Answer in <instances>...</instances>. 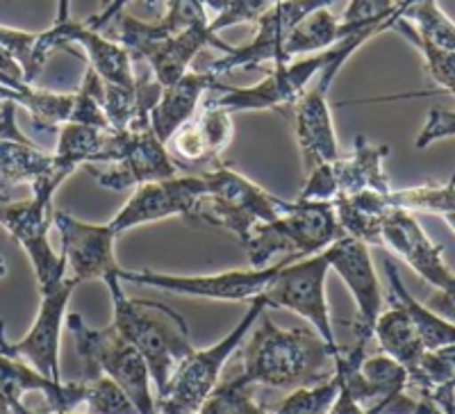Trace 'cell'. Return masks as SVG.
<instances>
[{"label":"cell","mask_w":455,"mask_h":414,"mask_svg":"<svg viewBox=\"0 0 455 414\" xmlns=\"http://www.w3.org/2000/svg\"><path fill=\"white\" fill-rule=\"evenodd\" d=\"M392 28L401 32L408 42H412L414 48L424 55L426 67H428V73L433 76L435 83L442 84L446 93H453L455 92V52H444L440 51V48H435L430 46V44L421 42L419 36L414 35L412 26L405 21L403 16H398L396 21L392 23Z\"/></svg>","instance_id":"8d00e7d4"},{"label":"cell","mask_w":455,"mask_h":414,"mask_svg":"<svg viewBox=\"0 0 455 414\" xmlns=\"http://www.w3.org/2000/svg\"><path fill=\"white\" fill-rule=\"evenodd\" d=\"M52 226H57L62 237V255L67 259V271L78 283L83 280H105L119 274V262L114 258L116 235L103 226L78 221L67 212H55Z\"/></svg>","instance_id":"ffe728a7"},{"label":"cell","mask_w":455,"mask_h":414,"mask_svg":"<svg viewBox=\"0 0 455 414\" xmlns=\"http://www.w3.org/2000/svg\"><path fill=\"white\" fill-rule=\"evenodd\" d=\"M344 237L337 223L332 203L294 201V212L274 223L255 226L249 242L243 243L249 265L267 269L271 258L284 253L287 258H310L326 251L331 243Z\"/></svg>","instance_id":"8992f818"},{"label":"cell","mask_w":455,"mask_h":414,"mask_svg":"<svg viewBox=\"0 0 455 414\" xmlns=\"http://www.w3.org/2000/svg\"><path fill=\"white\" fill-rule=\"evenodd\" d=\"M392 210H403V212H430L440 214L449 228L453 230V180L446 185H424L412 187V189H401V192H389L385 196Z\"/></svg>","instance_id":"1f68e13d"},{"label":"cell","mask_w":455,"mask_h":414,"mask_svg":"<svg viewBox=\"0 0 455 414\" xmlns=\"http://www.w3.org/2000/svg\"><path fill=\"white\" fill-rule=\"evenodd\" d=\"M335 373V357L319 332L307 326L280 330L269 316H262L243 351L242 376L251 385L296 392L328 383Z\"/></svg>","instance_id":"7a4b0ae2"},{"label":"cell","mask_w":455,"mask_h":414,"mask_svg":"<svg viewBox=\"0 0 455 414\" xmlns=\"http://www.w3.org/2000/svg\"><path fill=\"white\" fill-rule=\"evenodd\" d=\"M278 262L267 269H251V271H226L217 275H166L156 274V271H128L119 269L121 283H135V285L157 287V290L171 291V294L182 296H196V299H212V300H249L253 303L255 299L264 296L274 275L278 274Z\"/></svg>","instance_id":"5bb4252c"},{"label":"cell","mask_w":455,"mask_h":414,"mask_svg":"<svg viewBox=\"0 0 455 414\" xmlns=\"http://www.w3.org/2000/svg\"><path fill=\"white\" fill-rule=\"evenodd\" d=\"M201 176L207 185V194L198 203L194 217L217 228L230 230L242 246L249 242L255 226L274 223L294 212V201L287 203L264 192L262 187L223 164Z\"/></svg>","instance_id":"277c9868"},{"label":"cell","mask_w":455,"mask_h":414,"mask_svg":"<svg viewBox=\"0 0 455 414\" xmlns=\"http://www.w3.org/2000/svg\"><path fill=\"white\" fill-rule=\"evenodd\" d=\"M264 310H267V300L264 296H259L251 303L242 323L226 339L214 344L212 348L194 351L192 355H187L178 364L176 371L171 373L166 387L157 394L156 414H196L201 405L210 399V394L217 389L219 373H221L226 360L237 351L243 337L249 335L251 328L258 323Z\"/></svg>","instance_id":"ba28073f"},{"label":"cell","mask_w":455,"mask_h":414,"mask_svg":"<svg viewBox=\"0 0 455 414\" xmlns=\"http://www.w3.org/2000/svg\"><path fill=\"white\" fill-rule=\"evenodd\" d=\"M373 335H376L385 355L401 364L405 373H412L426 353L419 332L410 322L408 312L394 300H389V310L380 312V316H378Z\"/></svg>","instance_id":"4316f807"},{"label":"cell","mask_w":455,"mask_h":414,"mask_svg":"<svg viewBox=\"0 0 455 414\" xmlns=\"http://www.w3.org/2000/svg\"><path fill=\"white\" fill-rule=\"evenodd\" d=\"M78 166L55 153H44L30 139H0V198L10 203L16 185H36L52 173L71 176Z\"/></svg>","instance_id":"d4e9b609"},{"label":"cell","mask_w":455,"mask_h":414,"mask_svg":"<svg viewBox=\"0 0 455 414\" xmlns=\"http://www.w3.org/2000/svg\"><path fill=\"white\" fill-rule=\"evenodd\" d=\"M337 394H339V376L335 373V378H331L328 383L296 389L267 414H328Z\"/></svg>","instance_id":"d590c367"},{"label":"cell","mask_w":455,"mask_h":414,"mask_svg":"<svg viewBox=\"0 0 455 414\" xmlns=\"http://www.w3.org/2000/svg\"><path fill=\"white\" fill-rule=\"evenodd\" d=\"M380 246L405 259L426 283L440 290L444 299L453 296V271L444 262V246L433 243L414 217L403 210H389L380 226Z\"/></svg>","instance_id":"d6986e66"},{"label":"cell","mask_w":455,"mask_h":414,"mask_svg":"<svg viewBox=\"0 0 455 414\" xmlns=\"http://www.w3.org/2000/svg\"><path fill=\"white\" fill-rule=\"evenodd\" d=\"M401 16L412 26V32L419 36L421 42L444 52H455V26L435 3H430V0L405 3V10Z\"/></svg>","instance_id":"d6a6232c"},{"label":"cell","mask_w":455,"mask_h":414,"mask_svg":"<svg viewBox=\"0 0 455 414\" xmlns=\"http://www.w3.org/2000/svg\"><path fill=\"white\" fill-rule=\"evenodd\" d=\"M78 285V280L68 275L57 285L44 287L42 307H39V314L35 319V326L30 328V332L23 337L21 342H7L3 322H0V355L26 357L28 362H32L35 371L42 373L44 378L52 380V383H62V376H60V332H62L67 303Z\"/></svg>","instance_id":"7c38bea8"},{"label":"cell","mask_w":455,"mask_h":414,"mask_svg":"<svg viewBox=\"0 0 455 414\" xmlns=\"http://www.w3.org/2000/svg\"><path fill=\"white\" fill-rule=\"evenodd\" d=\"M403 7L405 5H401V10H398L389 21H385L383 26L369 28V30L357 32V35L348 36V39H344L341 44H337L335 55H332V60L328 62V67L319 73V80H316L315 87H312L310 92L303 93V99L294 105L296 141H299L300 155H303V166H306L307 173L315 171L316 166L332 164V162L339 157V146H337L335 125H332V115L331 107H328L326 93L328 89H331V84L335 83L341 64L347 62L353 52L363 46L364 42H369L371 36L389 30L398 16L403 14Z\"/></svg>","instance_id":"5b68a950"},{"label":"cell","mask_w":455,"mask_h":414,"mask_svg":"<svg viewBox=\"0 0 455 414\" xmlns=\"http://www.w3.org/2000/svg\"><path fill=\"white\" fill-rule=\"evenodd\" d=\"M166 14L160 21L144 23L135 16H119L116 44L130 55V60H144L153 71V80L162 89H169L187 73V67L205 46H214L228 52L233 46L214 35L207 14L205 3L194 0H178L166 3Z\"/></svg>","instance_id":"6da1fadb"},{"label":"cell","mask_w":455,"mask_h":414,"mask_svg":"<svg viewBox=\"0 0 455 414\" xmlns=\"http://www.w3.org/2000/svg\"><path fill=\"white\" fill-rule=\"evenodd\" d=\"M105 283L114 300V328L141 353L160 394L178 364L194 353L185 319L162 303L128 299L119 274L108 275Z\"/></svg>","instance_id":"3957f363"},{"label":"cell","mask_w":455,"mask_h":414,"mask_svg":"<svg viewBox=\"0 0 455 414\" xmlns=\"http://www.w3.org/2000/svg\"><path fill=\"white\" fill-rule=\"evenodd\" d=\"M385 269H387L389 278V300L398 303L408 312L410 322L414 323L417 332L421 337V344H424L426 351H440V348L453 346L455 344V328L453 322L449 319H442L435 312H430L428 307H424L414 296L408 294L405 285L401 283V275H398L396 267L389 258H385Z\"/></svg>","instance_id":"f1b7e54d"},{"label":"cell","mask_w":455,"mask_h":414,"mask_svg":"<svg viewBox=\"0 0 455 414\" xmlns=\"http://www.w3.org/2000/svg\"><path fill=\"white\" fill-rule=\"evenodd\" d=\"M12 414H36V412H30V410L23 408V403H21V405H16V408L12 410ZM64 414H71V412H64Z\"/></svg>","instance_id":"60d3db41"},{"label":"cell","mask_w":455,"mask_h":414,"mask_svg":"<svg viewBox=\"0 0 455 414\" xmlns=\"http://www.w3.org/2000/svg\"><path fill=\"white\" fill-rule=\"evenodd\" d=\"M331 3H271L269 10L264 12L258 19V35L251 44L239 48H230L223 58L214 60L207 64V73H212L214 78L223 73H233L237 68H253L264 62H274V67H280L284 62L283 48L291 28L300 23L312 12Z\"/></svg>","instance_id":"9a60e30c"},{"label":"cell","mask_w":455,"mask_h":414,"mask_svg":"<svg viewBox=\"0 0 455 414\" xmlns=\"http://www.w3.org/2000/svg\"><path fill=\"white\" fill-rule=\"evenodd\" d=\"M389 155L387 146H371L364 137H355L351 155L337 157L332 164L316 166L307 173L306 187L296 201L335 203L337 198L355 196L363 192L389 194V180L383 171V162Z\"/></svg>","instance_id":"8fae6325"},{"label":"cell","mask_w":455,"mask_h":414,"mask_svg":"<svg viewBox=\"0 0 455 414\" xmlns=\"http://www.w3.org/2000/svg\"><path fill=\"white\" fill-rule=\"evenodd\" d=\"M332 5L335 3L312 12L310 16H306L303 21L291 28L290 36H287V42H284L283 48L284 62L291 64V58L303 55V52H315L316 55V52L331 51L337 44L353 36L347 28L341 26L339 19L331 12Z\"/></svg>","instance_id":"f546056e"},{"label":"cell","mask_w":455,"mask_h":414,"mask_svg":"<svg viewBox=\"0 0 455 414\" xmlns=\"http://www.w3.org/2000/svg\"><path fill=\"white\" fill-rule=\"evenodd\" d=\"M328 267L337 271L344 285L351 291L357 306L355 314V346L367 348V342L373 337V326L378 316L383 312V291H380V280L373 269L369 246L351 237H341L331 243L326 251Z\"/></svg>","instance_id":"e0dca14e"},{"label":"cell","mask_w":455,"mask_h":414,"mask_svg":"<svg viewBox=\"0 0 455 414\" xmlns=\"http://www.w3.org/2000/svg\"><path fill=\"white\" fill-rule=\"evenodd\" d=\"M28 392L44 394L52 412L64 414L83 403L84 383H52L16 357L0 355V414H12Z\"/></svg>","instance_id":"603a6c76"},{"label":"cell","mask_w":455,"mask_h":414,"mask_svg":"<svg viewBox=\"0 0 455 414\" xmlns=\"http://www.w3.org/2000/svg\"><path fill=\"white\" fill-rule=\"evenodd\" d=\"M84 399L87 414H140L128 394L105 376L84 378Z\"/></svg>","instance_id":"e575fe53"},{"label":"cell","mask_w":455,"mask_h":414,"mask_svg":"<svg viewBox=\"0 0 455 414\" xmlns=\"http://www.w3.org/2000/svg\"><path fill=\"white\" fill-rule=\"evenodd\" d=\"M80 21H73L68 16V3H60V16H57L55 26H51L44 32H23L14 28L0 26V46L10 52L23 73V84L30 87L36 76L42 73L51 55L60 48H67L76 42V32H78Z\"/></svg>","instance_id":"7402d4cb"},{"label":"cell","mask_w":455,"mask_h":414,"mask_svg":"<svg viewBox=\"0 0 455 414\" xmlns=\"http://www.w3.org/2000/svg\"><path fill=\"white\" fill-rule=\"evenodd\" d=\"M124 7V3H114V5L105 7V12L92 16L89 21L80 23L78 32H76V42L73 44L83 48L87 67L103 80L105 87L132 89L137 83L135 76H132V64H130L132 60H130V55L119 44L109 42V39H105L99 32Z\"/></svg>","instance_id":"cb8c5ba5"},{"label":"cell","mask_w":455,"mask_h":414,"mask_svg":"<svg viewBox=\"0 0 455 414\" xmlns=\"http://www.w3.org/2000/svg\"><path fill=\"white\" fill-rule=\"evenodd\" d=\"M5 100L26 107L35 121V128L46 130V132H57L64 123L71 121L73 115V93H48L36 92L32 87L16 92V89L0 84V103H5Z\"/></svg>","instance_id":"4dcf8cb0"},{"label":"cell","mask_w":455,"mask_h":414,"mask_svg":"<svg viewBox=\"0 0 455 414\" xmlns=\"http://www.w3.org/2000/svg\"><path fill=\"white\" fill-rule=\"evenodd\" d=\"M57 132H60V141H57L55 155L73 162L76 166H87L92 162H99L105 137L109 135L103 130L76 123H64Z\"/></svg>","instance_id":"836d02e7"},{"label":"cell","mask_w":455,"mask_h":414,"mask_svg":"<svg viewBox=\"0 0 455 414\" xmlns=\"http://www.w3.org/2000/svg\"><path fill=\"white\" fill-rule=\"evenodd\" d=\"M3 203H5V201H3V198H0V205H3Z\"/></svg>","instance_id":"7bdbcfd3"},{"label":"cell","mask_w":455,"mask_h":414,"mask_svg":"<svg viewBox=\"0 0 455 414\" xmlns=\"http://www.w3.org/2000/svg\"><path fill=\"white\" fill-rule=\"evenodd\" d=\"M328 269L331 267H328L323 251L303 259L284 258V265L280 267L278 274L274 275V280L264 291V300H267V307L291 310L303 316L310 326H315V330L328 344L337 362L341 357V351L335 342V332H332L331 316H328Z\"/></svg>","instance_id":"9c48e42d"},{"label":"cell","mask_w":455,"mask_h":414,"mask_svg":"<svg viewBox=\"0 0 455 414\" xmlns=\"http://www.w3.org/2000/svg\"><path fill=\"white\" fill-rule=\"evenodd\" d=\"M332 55H335V48L316 52L307 60H300V62L280 64V67H274V71L255 87L230 89L219 84L217 89L207 92V96L203 99V107H217L228 112V115L259 112V109L274 107H294L303 99L307 83L328 67Z\"/></svg>","instance_id":"30bf717a"},{"label":"cell","mask_w":455,"mask_h":414,"mask_svg":"<svg viewBox=\"0 0 455 414\" xmlns=\"http://www.w3.org/2000/svg\"><path fill=\"white\" fill-rule=\"evenodd\" d=\"M5 274H7V262H5V258L0 255V278H3Z\"/></svg>","instance_id":"b9f144b4"},{"label":"cell","mask_w":455,"mask_h":414,"mask_svg":"<svg viewBox=\"0 0 455 414\" xmlns=\"http://www.w3.org/2000/svg\"><path fill=\"white\" fill-rule=\"evenodd\" d=\"M385 196L387 194L363 192L355 196L337 198L332 205H335L337 223H339L344 237L357 239L364 246L369 243L380 246V226L392 210Z\"/></svg>","instance_id":"83f0119b"},{"label":"cell","mask_w":455,"mask_h":414,"mask_svg":"<svg viewBox=\"0 0 455 414\" xmlns=\"http://www.w3.org/2000/svg\"><path fill=\"white\" fill-rule=\"evenodd\" d=\"M67 323L84 362V378L105 376L128 394L137 412L156 414V399L150 394L153 378L141 353L125 342L114 326L93 330L80 314H68Z\"/></svg>","instance_id":"52a82bcc"},{"label":"cell","mask_w":455,"mask_h":414,"mask_svg":"<svg viewBox=\"0 0 455 414\" xmlns=\"http://www.w3.org/2000/svg\"><path fill=\"white\" fill-rule=\"evenodd\" d=\"M0 84L16 89V92H21V89L28 87V84H23L21 67L10 58V52L3 46H0Z\"/></svg>","instance_id":"ab89813d"},{"label":"cell","mask_w":455,"mask_h":414,"mask_svg":"<svg viewBox=\"0 0 455 414\" xmlns=\"http://www.w3.org/2000/svg\"><path fill=\"white\" fill-rule=\"evenodd\" d=\"M219 87V80L212 73L194 71L185 73L176 84L169 89H162V96L157 100L153 115H150V128L156 132L162 144H169V139L178 130L192 119L198 112V103L207 92Z\"/></svg>","instance_id":"484cf974"},{"label":"cell","mask_w":455,"mask_h":414,"mask_svg":"<svg viewBox=\"0 0 455 414\" xmlns=\"http://www.w3.org/2000/svg\"><path fill=\"white\" fill-rule=\"evenodd\" d=\"M271 3H205V10H214V19L210 21V28L217 35L219 30L237 23H258L259 16L269 10Z\"/></svg>","instance_id":"74e56055"},{"label":"cell","mask_w":455,"mask_h":414,"mask_svg":"<svg viewBox=\"0 0 455 414\" xmlns=\"http://www.w3.org/2000/svg\"><path fill=\"white\" fill-rule=\"evenodd\" d=\"M455 132V112L453 109H440L433 107L428 112V121H426L421 135L417 137V148H428L433 141L444 139V137H453Z\"/></svg>","instance_id":"f35d334b"},{"label":"cell","mask_w":455,"mask_h":414,"mask_svg":"<svg viewBox=\"0 0 455 414\" xmlns=\"http://www.w3.org/2000/svg\"><path fill=\"white\" fill-rule=\"evenodd\" d=\"M96 182L112 192H124L128 187L150 185L176 178L178 166L171 160L169 150L156 137L153 130L144 132H121V155L109 169L84 166Z\"/></svg>","instance_id":"ac0fdd59"},{"label":"cell","mask_w":455,"mask_h":414,"mask_svg":"<svg viewBox=\"0 0 455 414\" xmlns=\"http://www.w3.org/2000/svg\"><path fill=\"white\" fill-rule=\"evenodd\" d=\"M233 115L203 107L169 139V155L178 169L205 173L207 164L219 166V155L233 139Z\"/></svg>","instance_id":"44dd1931"},{"label":"cell","mask_w":455,"mask_h":414,"mask_svg":"<svg viewBox=\"0 0 455 414\" xmlns=\"http://www.w3.org/2000/svg\"><path fill=\"white\" fill-rule=\"evenodd\" d=\"M52 217V198L39 194H32V201L0 205V226L10 230L14 242L23 246L42 290L68 278L67 259L62 253L57 255L48 242Z\"/></svg>","instance_id":"4fadbf2b"},{"label":"cell","mask_w":455,"mask_h":414,"mask_svg":"<svg viewBox=\"0 0 455 414\" xmlns=\"http://www.w3.org/2000/svg\"><path fill=\"white\" fill-rule=\"evenodd\" d=\"M207 194V185L203 176L171 178V180L150 182L137 187L132 198L121 207V212L108 223L116 237L144 223L160 221L169 217L192 219L201 198Z\"/></svg>","instance_id":"2e32d148"}]
</instances>
